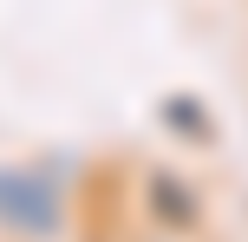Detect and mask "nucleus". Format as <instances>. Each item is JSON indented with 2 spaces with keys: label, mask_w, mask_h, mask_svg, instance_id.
<instances>
[{
  "label": "nucleus",
  "mask_w": 248,
  "mask_h": 242,
  "mask_svg": "<svg viewBox=\"0 0 248 242\" xmlns=\"http://www.w3.org/2000/svg\"><path fill=\"white\" fill-rule=\"evenodd\" d=\"M72 223V190L52 164H0V236L59 242Z\"/></svg>",
  "instance_id": "f257e3e1"
},
{
  "label": "nucleus",
  "mask_w": 248,
  "mask_h": 242,
  "mask_svg": "<svg viewBox=\"0 0 248 242\" xmlns=\"http://www.w3.org/2000/svg\"><path fill=\"white\" fill-rule=\"evenodd\" d=\"M144 216L150 229H176V236H196L202 229V196L189 177H176V170H144Z\"/></svg>",
  "instance_id": "f03ea898"
},
{
  "label": "nucleus",
  "mask_w": 248,
  "mask_h": 242,
  "mask_svg": "<svg viewBox=\"0 0 248 242\" xmlns=\"http://www.w3.org/2000/svg\"><path fill=\"white\" fill-rule=\"evenodd\" d=\"M157 118H163V131H170V138L196 144V151H209V144L222 138V125H216V112H209V98H202V92H163V98H157Z\"/></svg>",
  "instance_id": "7ed1b4c3"
},
{
  "label": "nucleus",
  "mask_w": 248,
  "mask_h": 242,
  "mask_svg": "<svg viewBox=\"0 0 248 242\" xmlns=\"http://www.w3.org/2000/svg\"><path fill=\"white\" fill-rule=\"evenodd\" d=\"M137 242H196V236H176V229H144Z\"/></svg>",
  "instance_id": "20e7f679"
}]
</instances>
